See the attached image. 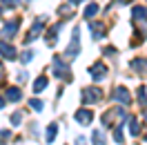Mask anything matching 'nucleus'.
Returning <instances> with one entry per match:
<instances>
[{
	"label": "nucleus",
	"instance_id": "f257e3e1",
	"mask_svg": "<svg viewBox=\"0 0 147 145\" xmlns=\"http://www.w3.org/2000/svg\"><path fill=\"white\" fill-rule=\"evenodd\" d=\"M78 51H80V40H78V29H74V38H71V43H69V47H67L65 56L74 58V56H78Z\"/></svg>",
	"mask_w": 147,
	"mask_h": 145
},
{
	"label": "nucleus",
	"instance_id": "f03ea898",
	"mask_svg": "<svg viewBox=\"0 0 147 145\" xmlns=\"http://www.w3.org/2000/svg\"><path fill=\"white\" fill-rule=\"evenodd\" d=\"M54 72H56L58 78H67V74H69V65L65 63L63 58L56 56V58H54Z\"/></svg>",
	"mask_w": 147,
	"mask_h": 145
},
{
	"label": "nucleus",
	"instance_id": "7ed1b4c3",
	"mask_svg": "<svg viewBox=\"0 0 147 145\" xmlns=\"http://www.w3.org/2000/svg\"><path fill=\"white\" fill-rule=\"evenodd\" d=\"M89 72H92V78H94V81H102V78H105V74H107V67H105L102 63H96Z\"/></svg>",
	"mask_w": 147,
	"mask_h": 145
},
{
	"label": "nucleus",
	"instance_id": "20e7f679",
	"mask_svg": "<svg viewBox=\"0 0 147 145\" xmlns=\"http://www.w3.org/2000/svg\"><path fill=\"white\" fill-rule=\"evenodd\" d=\"M76 121L78 123H83V125H87V123H92V118H94V114H92V109H78L76 112Z\"/></svg>",
	"mask_w": 147,
	"mask_h": 145
},
{
	"label": "nucleus",
	"instance_id": "39448f33",
	"mask_svg": "<svg viewBox=\"0 0 147 145\" xmlns=\"http://www.w3.org/2000/svg\"><path fill=\"white\" fill-rule=\"evenodd\" d=\"M18 25H20L18 20H9V22L2 27V38H11L16 31H18Z\"/></svg>",
	"mask_w": 147,
	"mask_h": 145
},
{
	"label": "nucleus",
	"instance_id": "423d86ee",
	"mask_svg": "<svg viewBox=\"0 0 147 145\" xmlns=\"http://www.w3.org/2000/svg\"><path fill=\"white\" fill-rule=\"evenodd\" d=\"M83 100L85 103H96V100H100V89H85L83 91Z\"/></svg>",
	"mask_w": 147,
	"mask_h": 145
},
{
	"label": "nucleus",
	"instance_id": "0eeeda50",
	"mask_svg": "<svg viewBox=\"0 0 147 145\" xmlns=\"http://www.w3.org/2000/svg\"><path fill=\"white\" fill-rule=\"evenodd\" d=\"M42 29H45V25H42V22H34V27H31V31L27 34L25 43H31V40H36V36H40V34H42Z\"/></svg>",
	"mask_w": 147,
	"mask_h": 145
},
{
	"label": "nucleus",
	"instance_id": "6e6552de",
	"mask_svg": "<svg viewBox=\"0 0 147 145\" xmlns=\"http://www.w3.org/2000/svg\"><path fill=\"white\" fill-rule=\"evenodd\" d=\"M111 96H114V98H116V100H120L123 105H127V103H129V91L125 89V87H118V89L114 91Z\"/></svg>",
	"mask_w": 147,
	"mask_h": 145
},
{
	"label": "nucleus",
	"instance_id": "1a4fd4ad",
	"mask_svg": "<svg viewBox=\"0 0 147 145\" xmlns=\"http://www.w3.org/2000/svg\"><path fill=\"white\" fill-rule=\"evenodd\" d=\"M131 16H134L136 22H143V20H147V9H145V7H134Z\"/></svg>",
	"mask_w": 147,
	"mask_h": 145
},
{
	"label": "nucleus",
	"instance_id": "9d476101",
	"mask_svg": "<svg viewBox=\"0 0 147 145\" xmlns=\"http://www.w3.org/2000/svg\"><path fill=\"white\" fill-rule=\"evenodd\" d=\"M0 54H5V58H16V49H13L11 45H7V43L0 40Z\"/></svg>",
	"mask_w": 147,
	"mask_h": 145
},
{
	"label": "nucleus",
	"instance_id": "9b49d317",
	"mask_svg": "<svg viewBox=\"0 0 147 145\" xmlns=\"http://www.w3.org/2000/svg\"><path fill=\"white\" fill-rule=\"evenodd\" d=\"M89 29L94 31V38H102V25L100 22H92L89 20Z\"/></svg>",
	"mask_w": 147,
	"mask_h": 145
},
{
	"label": "nucleus",
	"instance_id": "f8f14e48",
	"mask_svg": "<svg viewBox=\"0 0 147 145\" xmlns=\"http://www.w3.org/2000/svg\"><path fill=\"white\" fill-rule=\"evenodd\" d=\"M131 67H134V69H138V72H147V58H138V60H134V63H131Z\"/></svg>",
	"mask_w": 147,
	"mask_h": 145
},
{
	"label": "nucleus",
	"instance_id": "ddd939ff",
	"mask_svg": "<svg viewBox=\"0 0 147 145\" xmlns=\"http://www.w3.org/2000/svg\"><path fill=\"white\" fill-rule=\"evenodd\" d=\"M7 98L9 100H20V89L18 87H9V89H7Z\"/></svg>",
	"mask_w": 147,
	"mask_h": 145
},
{
	"label": "nucleus",
	"instance_id": "4468645a",
	"mask_svg": "<svg viewBox=\"0 0 147 145\" xmlns=\"http://www.w3.org/2000/svg\"><path fill=\"white\" fill-rule=\"evenodd\" d=\"M45 87H47V78H45V76L36 78V83H34V89H36V91H42Z\"/></svg>",
	"mask_w": 147,
	"mask_h": 145
},
{
	"label": "nucleus",
	"instance_id": "2eb2a0df",
	"mask_svg": "<svg viewBox=\"0 0 147 145\" xmlns=\"http://www.w3.org/2000/svg\"><path fill=\"white\" fill-rule=\"evenodd\" d=\"M92 138H94V143H96V145H105V134H102L100 129H96V132L92 134Z\"/></svg>",
	"mask_w": 147,
	"mask_h": 145
},
{
	"label": "nucleus",
	"instance_id": "dca6fc26",
	"mask_svg": "<svg viewBox=\"0 0 147 145\" xmlns=\"http://www.w3.org/2000/svg\"><path fill=\"white\" fill-rule=\"evenodd\" d=\"M98 14V5H87V9H85V18H94Z\"/></svg>",
	"mask_w": 147,
	"mask_h": 145
},
{
	"label": "nucleus",
	"instance_id": "f3484780",
	"mask_svg": "<svg viewBox=\"0 0 147 145\" xmlns=\"http://www.w3.org/2000/svg\"><path fill=\"white\" fill-rule=\"evenodd\" d=\"M129 132H131L134 136H136L138 132H140V127H138V121H136L134 116H129Z\"/></svg>",
	"mask_w": 147,
	"mask_h": 145
},
{
	"label": "nucleus",
	"instance_id": "a211bd4d",
	"mask_svg": "<svg viewBox=\"0 0 147 145\" xmlns=\"http://www.w3.org/2000/svg\"><path fill=\"white\" fill-rule=\"evenodd\" d=\"M56 134H58V125H56V123H54V125H49V127H47V141L51 143Z\"/></svg>",
	"mask_w": 147,
	"mask_h": 145
},
{
	"label": "nucleus",
	"instance_id": "6ab92c4d",
	"mask_svg": "<svg viewBox=\"0 0 147 145\" xmlns=\"http://www.w3.org/2000/svg\"><path fill=\"white\" fill-rule=\"evenodd\" d=\"M138 100H140V105H143V107L147 105V94H145V87H140V89H138Z\"/></svg>",
	"mask_w": 147,
	"mask_h": 145
},
{
	"label": "nucleus",
	"instance_id": "aec40b11",
	"mask_svg": "<svg viewBox=\"0 0 147 145\" xmlns=\"http://www.w3.org/2000/svg\"><path fill=\"white\" fill-rule=\"evenodd\" d=\"M29 105H31V109H36V112H40V109H42V100L34 98V100H31V103H29Z\"/></svg>",
	"mask_w": 147,
	"mask_h": 145
},
{
	"label": "nucleus",
	"instance_id": "412c9836",
	"mask_svg": "<svg viewBox=\"0 0 147 145\" xmlns=\"http://www.w3.org/2000/svg\"><path fill=\"white\" fill-rule=\"evenodd\" d=\"M31 58H34V54H31V51H25V54H22V63H29Z\"/></svg>",
	"mask_w": 147,
	"mask_h": 145
},
{
	"label": "nucleus",
	"instance_id": "4be33fe9",
	"mask_svg": "<svg viewBox=\"0 0 147 145\" xmlns=\"http://www.w3.org/2000/svg\"><path fill=\"white\" fill-rule=\"evenodd\" d=\"M20 121H22V116H20V114H13V116H11V123H13V125H18Z\"/></svg>",
	"mask_w": 147,
	"mask_h": 145
},
{
	"label": "nucleus",
	"instance_id": "5701e85b",
	"mask_svg": "<svg viewBox=\"0 0 147 145\" xmlns=\"http://www.w3.org/2000/svg\"><path fill=\"white\" fill-rule=\"evenodd\" d=\"M114 136H116V141H123V132H120V127H116V132H114Z\"/></svg>",
	"mask_w": 147,
	"mask_h": 145
},
{
	"label": "nucleus",
	"instance_id": "b1692460",
	"mask_svg": "<svg viewBox=\"0 0 147 145\" xmlns=\"http://www.w3.org/2000/svg\"><path fill=\"white\" fill-rule=\"evenodd\" d=\"M2 2H5L7 7H16V5H18V0H2Z\"/></svg>",
	"mask_w": 147,
	"mask_h": 145
},
{
	"label": "nucleus",
	"instance_id": "393cba45",
	"mask_svg": "<svg viewBox=\"0 0 147 145\" xmlns=\"http://www.w3.org/2000/svg\"><path fill=\"white\" fill-rule=\"evenodd\" d=\"M0 107H5V98L2 96H0Z\"/></svg>",
	"mask_w": 147,
	"mask_h": 145
},
{
	"label": "nucleus",
	"instance_id": "a878e982",
	"mask_svg": "<svg viewBox=\"0 0 147 145\" xmlns=\"http://www.w3.org/2000/svg\"><path fill=\"white\" fill-rule=\"evenodd\" d=\"M78 2H83V0H71V7H74V5H78Z\"/></svg>",
	"mask_w": 147,
	"mask_h": 145
}]
</instances>
